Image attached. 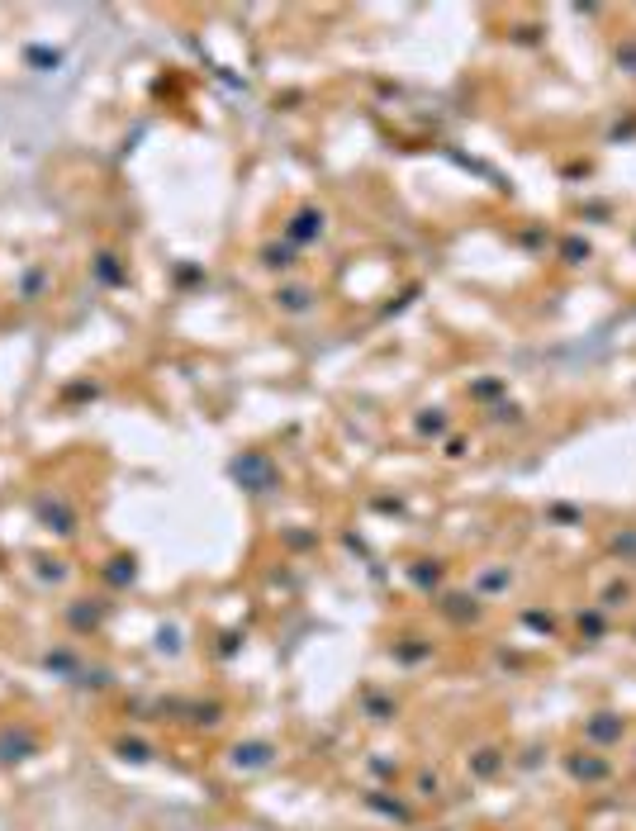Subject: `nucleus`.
Listing matches in <instances>:
<instances>
[{"label": "nucleus", "mask_w": 636, "mask_h": 831, "mask_svg": "<svg viewBox=\"0 0 636 831\" xmlns=\"http://www.w3.org/2000/svg\"><path fill=\"white\" fill-rule=\"evenodd\" d=\"M34 751H38V741H34V732H25V727H5V732H0V765H19Z\"/></svg>", "instance_id": "nucleus-1"}, {"label": "nucleus", "mask_w": 636, "mask_h": 831, "mask_svg": "<svg viewBox=\"0 0 636 831\" xmlns=\"http://www.w3.org/2000/svg\"><path fill=\"white\" fill-rule=\"evenodd\" d=\"M271 756H275V746H266V741L233 746V765H238V770H262V765H271Z\"/></svg>", "instance_id": "nucleus-2"}, {"label": "nucleus", "mask_w": 636, "mask_h": 831, "mask_svg": "<svg viewBox=\"0 0 636 831\" xmlns=\"http://www.w3.org/2000/svg\"><path fill=\"white\" fill-rule=\"evenodd\" d=\"M119 751H124V760H147V746L143 741H119Z\"/></svg>", "instance_id": "nucleus-3"}, {"label": "nucleus", "mask_w": 636, "mask_h": 831, "mask_svg": "<svg viewBox=\"0 0 636 831\" xmlns=\"http://www.w3.org/2000/svg\"><path fill=\"white\" fill-rule=\"evenodd\" d=\"M494 770H499L494 751H480V760H475V775H494Z\"/></svg>", "instance_id": "nucleus-4"}, {"label": "nucleus", "mask_w": 636, "mask_h": 831, "mask_svg": "<svg viewBox=\"0 0 636 831\" xmlns=\"http://www.w3.org/2000/svg\"><path fill=\"white\" fill-rule=\"evenodd\" d=\"M593 732L608 741V737H618V722H608V713H603V722H593Z\"/></svg>", "instance_id": "nucleus-5"}]
</instances>
